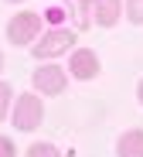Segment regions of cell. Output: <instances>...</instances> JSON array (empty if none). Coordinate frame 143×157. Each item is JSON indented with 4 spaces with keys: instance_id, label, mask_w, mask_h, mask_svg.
Returning a JSON list of instances; mask_svg holds the SVG:
<instances>
[{
    "instance_id": "obj_2",
    "label": "cell",
    "mask_w": 143,
    "mask_h": 157,
    "mask_svg": "<svg viewBox=\"0 0 143 157\" xmlns=\"http://www.w3.org/2000/svg\"><path fill=\"white\" fill-rule=\"evenodd\" d=\"M10 123L17 133H34V130H41L44 123V99L31 89V92H21L14 99V106H10Z\"/></svg>"
},
{
    "instance_id": "obj_4",
    "label": "cell",
    "mask_w": 143,
    "mask_h": 157,
    "mask_svg": "<svg viewBox=\"0 0 143 157\" xmlns=\"http://www.w3.org/2000/svg\"><path fill=\"white\" fill-rule=\"evenodd\" d=\"M68 68L65 65H58V62H41L38 68H34V75H31V86H34V92L38 96H62L65 89H68Z\"/></svg>"
},
{
    "instance_id": "obj_6",
    "label": "cell",
    "mask_w": 143,
    "mask_h": 157,
    "mask_svg": "<svg viewBox=\"0 0 143 157\" xmlns=\"http://www.w3.org/2000/svg\"><path fill=\"white\" fill-rule=\"evenodd\" d=\"M123 21V0H92V24L96 28H116Z\"/></svg>"
},
{
    "instance_id": "obj_14",
    "label": "cell",
    "mask_w": 143,
    "mask_h": 157,
    "mask_svg": "<svg viewBox=\"0 0 143 157\" xmlns=\"http://www.w3.org/2000/svg\"><path fill=\"white\" fill-rule=\"evenodd\" d=\"M136 102H140V106H143V78H140V82H136Z\"/></svg>"
},
{
    "instance_id": "obj_10",
    "label": "cell",
    "mask_w": 143,
    "mask_h": 157,
    "mask_svg": "<svg viewBox=\"0 0 143 157\" xmlns=\"http://www.w3.org/2000/svg\"><path fill=\"white\" fill-rule=\"evenodd\" d=\"M10 106H14V86L0 78V123L10 120Z\"/></svg>"
},
{
    "instance_id": "obj_9",
    "label": "cell",
    "mask_w": 143,
    "mask_h": 157,
    "mask_svg": "<svg viewBox=\"0 0 143 157\" xmlns=\"http://www.w3.org/2000/svg\"><path fill=\"white\" fill-rule=\"evenodd\" d=\"M24 157H65V154L58 150V144H51V140H34Z\"/></svg>"
},
{
    "instance_id": "obj_15",
    "label": "cell",
    "mask_w": 143,
    "mask_h": 157,
    "mask_svg": "<svg viewBox=\"0 0 143 157\" xmlns=\"http://www.w3.org/2000/svg\"><path fill=\"white\" fill-rule=\"evenodd\" d=\"M0 72H4V55H0Z\"/></svg>"
},
{
    "instance_id": "obj_1",
    "label": "cell",
    "mask_w": 143,
    "mask_h": 157,
    "mask_svg": "<svg viewBox=\"0 0 143 157\" xmlns=\"http://www.w3.org/2000/svg\"><path fill=\"white\" fill-rule=\"evenodd\" d=\"M75 44H78V31L75 28H44V34L31 44V55L38 62H55V58L68 55Z\"/></svg>"
},
{
    "instance_id": "obj_12",
    "label": "cell",
    "mask_w": 143,
    "mask_h": 157,
    "mask_svg": "<svg viewBox=\"0 0 143 157\" xmlns=\"http://www.w3.org/2000/svg\"><path fill=\"white\" fill-rule=\"evenodd\" d=\"M123 14H126L130 24L143 28V0H123Z\"/></svg>"
},
{
    "instance_id": "obj_7",
    "label": "cell",
    "mask_w": 143,
    "mask_h": 157,
    "mask_svg": "<svg viewBox=\"0 0 143 157\" xmlns=\"http://www.w3.org/2000/svg\"><path fill=\"white\" fill-rule=\"evenodd\" d=\"M58 4L65 7V14H68V28H75V31H85L92 24V0H58Z\"/></svg>"
},
{
    "instance_id": "obj_8",
    "label": "cell",
    "mask_w": 143,
    "mask_h": 157,
    "mask_svg": "<svg viewBox=\"0 0 143 157\" xmlns=\"http://www.w3.org/2000/svg\"><path fill=\"white\" fill-rule=\"evenodd\" d=\"M116 157H143V130H123L116 137Z\"/></svg>"
},
{
    "instance_id": "obj_3",
    "label": "cell",
    "mask_w": 143,
    "mask_h": 157,
    "mask_svg": "<svg viewBox=\"0 0 143 157\" xmlns=\"http://www.w3.org/2000/svg\"><path fill=\"white\" fill-rule=\"evenodd\" d=\"M41 34H44V17L38 10H17L7 21V41L17 48H31Z\"/></svg>"
},
{
    "instance_id": "obj_16",
    "label": "cell",
    "mask_w": 143,
    "mask_h": 157,
    "mask_svg": "<svg viewBox=\"0 0 143 157\" xmlns=\"http://www.w3.org/2000/svg\"><path fill=\"white\" fill-rule=\"evenodd\" d=\"M4 4H21V0H4Z\"/></svg>"
},
{
    "instance_id": "obj_5",
    "label": "cell",
    "mask_w": 143,
    "mask_h": 157,
    "mask_svg": "<svg viewBox=\"0 0 143 157\" xmlns=\"http://www.w3.org/2000/svg\"><path fill=\"white\" fill-rule=\"evenodd\" d=\"M68 75L75 78V82H92V78L102 72V62H99V55H96V51L92 48H72L68 51Z\"/></svg>"
},
{
    "instance_id": "obj_13",
    "label": "cell",
    "mask_w": 143,
    "mask_h": 157,
    "mask_svg": "<svg viewBox=\"0 0 143 157\" xmlns=\"http://www.w3.org/2000/svg\"><path fill=\"white\" fill-rule=\"evenodd\" d=\"M0 157H17V144L4 133H0Z\"/></svg>"
},
{
    "instance_id": "obj_11",
    "label": "cell",
    "mask_w": 143,
    "mask_h": 157,
    "mask_svg": "<svg viewBox=\"0 0 143 157\" xmlns=\"http://www.w3.org/2000/svg\"><path fill=\"white\" fill-rule=\"evenodd\" d=\"M68 28V14H65V7L62 4H51L48 10H44V28Z\"/></svg>"
}]
</instances>
